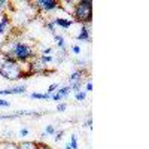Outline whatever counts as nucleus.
I'll return each instance as SVG.
<instances>
[{
  "label": "nucleus",
  "mask_w": 149,
  "mask_h": 149,
  "mask_svg": "<svg viewBox=\"0 0 149 149\" xmlns=\"http://www.w3.org/2000/svg\"><path fill=\"white\" fill-rule=\"evenodd\" d=\"M9 106H10V103H9V102L3 100V98H0V107H9Z\"/></svg>",
  "instance_id": "obj_29"
},
{
  "label": "nucleus",
  "mask_w": 149,
  "mask_h": 149,
  "mask_svg": "<svg viewBox=\"0 0 149 149\" xmlns=\"http://www.w3.org/2000/svg\"><path fill=\"white\" fill-rule=\"evenodd\" d=\"M51 52H52V48H43L42 52H40V55H49Z\"/></svg>",
  "instance_id": "obj_28"
},
{
  "label": "nucleus",
  "mask_w": 149,
  "mask_h": 149,
  "mask_svg": "<svg viewBox=\"0 0 149 149\" xmlns=\"http://www.w3.org/2000/svg\"><path fill=\"white\" fill-rule=\"evenodd\" d=\"M63 149H73V148H72V146H70V145H69V143H67V145H66V146H64V148H63Z\"/></svg>",
  "instance_id": "obj_32"
},
{
  "label": "nucleus",
  "mask_w": 149,
  "mask_h": 149,
  "mask_svg": "<svg viewBox=\"0 0 149 149\" xmlns=\"http://www.w3.org/2000/svg\"><path fill=\"white\" fill-rule=\"evenodd\" d=\"M63 134H64V131H58V133L55 131V134L52 136V137H54V140H55V142H60L61 139H63Z\"/></svg>",
  "instance_id": "obj_22"
},
{
  "label": "nucleus",
  "mask_w": 149,
  "mask_h": 149,
  "mask_svg": "<svg viewBox=\"0 0 149 149\" xmlns=\"http://www.w3.org/2000/svg\"><path fill=\"white\" fill-rule=\"evenodd\" d=\"M0 149H18V143H15V142H0Z\"/></svg>",
  "instance_id": "obj_14"
},
{
  "label": "nucleus",
  "mask_w": 149,
  "mask_h": 149,
  "mask_svg": "<svg viewBox=\"0 0 149 149\" xmlns=\"http://www.w3.org/2000/svg\"><path fill=\"white\" fill-rule=\"evenodd\" d=\"M55 127L54 125H48L46 128H45V131L42 133V137H46V136H54L55 134Z\"/></svg>",
  "instance_id": "obj_16"
},
{
  "label": "nucleus",
  "mask_w": 149,
  "mask_h": 149,
  "mask_svg": "<svg viewBox=\"0 0 149 149\" xmlns=\"http://www.w3.org/2000/svg\"><path fill=\"white\" fill-rule=\"evenodd\" d=\"M29 134H30L29 128H21V130H19V137H27Z\"/></svg>",
  "instance_id": "obj_23"
},
{
  "label": "nucleus",
  "mask_w": 149,
  "mask_h": 149,
  "mask_svg": "<svg viewBox=\"0 0 149 149\" xmlns=\"http://www.w3.org/2000/svg\"><path fill=\"white\" fill-rule=\"evenodd\" d=\"M85 93H91L93 91V82L91 81H88L86 82V85H85V90H84Z\"/></svg>",
  "instance_id": "obj_26"
},
{
  "label": "nucleus",
  "mask_w": 149,
  "mask_h": 149,
  "mask_svg": "<svg viewBox=\"0 0 149 149\" xmlns=\"http://www.w3.org/2000/svg\"><path fill=\"white\" fill-rule=\"evenodd\" d=\"M58 88H60V85H58V84H51V85H49V88H48V94L51 95V94L57 93Z\"/></svg>",
  "instance_id": "obj_21"
},
{
  "label": "nucleus",
  "mask_w": 149,
  "mask_h": 149,
  "mask_svg": "<svg viewBox=\"0 0 149 149\" xmlns=\"http://www.w3.org/2000/svg\"><path fill=\"white\" fill-rule=\"evenodd\" d=\"M72 52H73L74 55H79V54H81V46L73 45V46H72Z\"/></svg>",
  "instance_id": "obj_25"
},
{
  "label": "nucleus",
  "mask_w": 149,
  "mask_h": 149,
  "mask_svg": "<svg viewBox=\"0 0 149 149\" xmlns=\"http://www.w3.org/2000/svg\"><path fill=\"white\" fill-rule=\"evenodd\" d=\"M51 98H52L54 102H61V100H63V97H61L58 93H54V94H51Z\"/></svg>",
  "instance_id": "obj_24"
},
{
  "label": "nucleus",
  "mask_w": 149,
  "mask_h": 149,
  "mask_svg": "<svg viewBox=\"0 0 149 149\" xmlns=\"http://www.w3.org/2000/svg\"><path fill=\"white\" fill-rule=\"evenodd\" d=\"M9 29H10V18L8 15H3L2 19H0V36L5 34Z\"/></svg>",
  "instance_id": "obj_9"
},
{
  "label": "nucleus",
  "mask_w": 149,
  "mask_h": 149,
  "mask_svg": "<svg viewBox=\"0 0 149 149\" xmlns=\"http://www.w3.org/2000/svg\"><path fill=\"white\" fill-rule=\"evenodd\" d=\"M76 39L81 42H90L91 40V31H90L88 26H81L79 33L76 34Z\"/></svg>",
  "instance_id": "obj_6"
},
{
  "label": "nucleus",
  "mask_w": 149,
  "mask_h": 149,
  "mask_svg": "<svg viewBox=\"0 0 149 149\" xmlns=\"http://www.w3.org/2000/svg\"><path fill=\"white\" fill-rule=\"evenodd\" d=\"M22 74L24 73L21 69V63L3 57V63L0 66V76L8 81H18L22 78Z\"/></svg>",
  "instance_id": "obj_3"
},
{
  "label": "nucleus",
  "mask_w": 149,
  "mask_h": 149,
  "mask_svg": "<svg viewBox=\"0 0 149 149\" xmlns=\"http://www.w3.org/2000/svg\"><path fill=\"white\" fill-rule=\"evenodd\" d=\"M69 145L73 148V149H79V145H78V136L76 134H72V137H70V142Z\"/></svg>",
  "instance_id": "obj_19"
},
{
  "label": "nucleus",
  "mask_w": 149,
  "mask_h": 149,
  "mask_svg": "<svg viewBox=\"0 0 149 149\" xmlns=\"http://www.w3.org/2000/svg\"><path fill=\"white\" fill-rule=\"evenodd\" d=\"M73 21L81 26H90L93 21V2L90 0H78L73 10Z\"/></svg>",
  "instance_id": "obj_2"
},
{
  "label": "nucleus",
  "mask_w": 149,
  "mask_h": 149,
  "mask_svg": "<svg viewBox=\"0 0 149 149\" xmlns=\"http://www.w3.org/2000/svg\"><path fill=\"white\" fill-rule=\"evenodd\" d=\"M36 9H39L43 14H52V12L60 10V2H55V0H36V2L31 3Z\"/></svg>",
  "instance_id": "obj_4"
},
{
  "label": "nucleus",
  "mask_w": 149,
  "mask_h": 149,
  "mask_svg": "<svg viewBox=\"0 0 149 149\" xmlns=\"http://www.w3.org/2000/svg\"><path fill=\"white\" fill-rule=\"evenodd\" d=\"M31 98H39V100H49L51 98V95H49L48 93L46 94H40V93H31L30 94Z\"/></svg>",
  "instance_id": "obj_15"
},
{
  "label": "nucleus",
  "mask_w": 149,
  "mask_h": 149,
  "mask_svg": "<svg viewBox=\"0 0 149 149\" xmlns=\"http://www.w3.org/2000/svg\"><path fill=\"white\" fill-rule=\"evenodd\" d=\"M18 149H39V143H36V142H21V143H18Z\"/></svg>",
  "instance_id": "obj_12"
},
{
  "label": "nucleus",
  "mask_w": 149,
  "mask_h": 149,
  "mask_svg": "<svg viewBox=\"0 0 149 149\" xmlns=\"http://www.w3.org/2000/svg\"><path fill=\"white\" fill-rule=\"evenodd\" d=\"M39 149H51L48 145H39Z\"/></svg>",
  "instance_id": "obj_31"
},
{
  "label": "nucleus",
  "mask_w": 149,
  "mask_h": 149,
  "mask_svg": "<svg viewBox=\"0 0 149 149\" xmlns=\"http://www.w3.org/2000/svg\"><path fill=\"white\" fill-rule=\"evenodd\" d=\"M54 42L57 45L58 49H61V52H66V40H64V37L61 36V34H54Z\"/></svg>",
  "instance_id": "obj_10"
},
{
  "label": "nucleus",
  "mask_w": 149,
  "mask_h": 149,
  "mask_svg": "<svg viewBox=\"0 0 149 149\" xmlns=\"http://www.w3.org/2000/svg\"><path fill=\"white\" fill-rule=\"evenodd\" d=\"M52 24L55 27H60V29H63V30H69L73 24H74V21H73V18H60V17H54L52 19Z\"/></svg>",
  "instance_id": "obj_5"
},
{
  "label": "nucleus",
  "mask_w": 149,
  "mask_h": 149,
  "mask_svg": "<svg viewBox=\"0 0 149 149\" xmlns=\"http://www.w3.org/2000/svg\"><path fill=\"white\" fill-rule=\"evenodd\" d=\"M84 127H90V128L93 130V119H91V118L86 119V121H85V124H84Z\"/></svg>",
  "instance_id": "obj_30"
},
{
  "label": "nucleus",
  "mask_w": 149,
  "mask_h": 149,
  "mask_svg": "<svg viewBox=\"0 0 149 149\" xmlns=\"http://www.w3.org/2000/svg\"><path fill=\"white\" fill-rule=\"evenodd\" d=\"M10 90H12V94H24L27 88H26V85H18V86H14Z\"/></svg>",
  "instance_id": "obj_17"
},
{
  "label": "nucleus",
  "mask_w": 149,
  "mask_h": 149,
  "mask_svg": "<svg viewBox=\"0 0 149 149\" xmlns=\"http://www.w3.org/2000/svg\"><path fill=\"white\" fill-rule=\"evenodd\" d=\"M45 27H46V30H48L49 33H51L52 36H54V34H57V33H55V30H57V29H55V26L52 24V21H51V19L45 22Z\"/></svg>",
  "instance_id": "obj_18"
},
{
  "label": "nucleus",
  "mask_w": 149,
  "mask_h": 149,
  "mask_svg": "<svg viewBox=\"0 0 149 149\" xmlns=\"http://www.w3.org/2000/svg\"><path fill=\"white\" fill-rule=\"evenodd\" d=\"M78 82H84V73L81 70H74L69 76V85L78 84Z\"/></svg>",
  "instance_id": "obj_7"
},
{
  "label": "nucleus",
  "mask_w": 149,
  "mask_h": 149,
  "mask_svg": "<svg viewBox=\"0 0 149 149\" xmlns=\"http://www.w3.org/2000/svg\"><path fill=\"white\" fill-rule=\"evenodd\" d=\"M67 109V103H60V104H57V110L58 112H64Z\"/></svg>",
  "instance_id": "obj_27"
},
{
  "label": "nucleus",
  "mask_w": 149,
  "mask_h": 149,
  "mask_svg": "<svg viewBox=\"0 0 149 149\" xmlns=\"http://www.w3.org/2000/svg\"><path fill=\"white\" fill-rule=\"evenodd\" d=\"M57 93L63 97V98H66V97H69V94L72 93V88H70L69 85H66V86H61V88H58Z\"/></svg>",
  "instance_id": "obj_13"
},
{
  "label": "nucleus",
  "mask_w": 149,
  "mask_h": 149,
  "mask_svg": "<svg viewBox=\"0 0 149 149\" xmlns=\"http://www.w3.org/2000/svg\"><path fill=\"white\" fill-rule=\"evenodd\" d=\"M36 60L39 61L40 64H43L45 67H46V64H51V63H55V61H57L52 55H39Z\"/></svg>",
  "instance_id": "obj_11"
},
{
  "label": "nucleus",
  "mask_w": 149,
  "mask_h": 149,
  "mask_svg": "<svg viewBox=\"0 0 149 149\" xmlns=\"http://www.w3.org/2000/svg\"><path fill=\"white\" fill-rule=\"evenodd\" d=\"M0 51H2L3 57L15 60L18 63H27L31 58H34V48L22 40H6Z\"/></svg>",
  "instance_id": "obj_1"
},
{
  "label": "nucleus",
  "mask_w": 149,
  "mask_h": 149,
  "mask_svg": "<svg viewBox=\"0 0 149 149\" xmlns=\"http://www.w3.org/2000/svg\"><path fill=\"white\" fill-rule=\"evenodd\" d=\"M74 98H76V102H84L85 98H86V93H85V91L74 93Z\"/></svg>",
  "instance_id": "obj_20"
},
{
  "label": "nucleus",
  "mask_w": 149,
  "mask_h": 149,
  "mask_svg": "<svg viewBox=\"0 0 149 149\" xmlns=\"http://www.w3.org/2000/svg\"><path fill=\"white\" fill-rule=\"evenodd\" d=\"M74 5H76V2L74 0H64V2H60V8L69 12L70 15H73V10H74Z\"/></svg>",
  "instance_id": "obj_8"
}]
</instances>
